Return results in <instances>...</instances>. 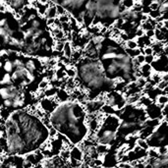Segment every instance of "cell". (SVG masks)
Returning <instances> with one entry per match:
<instances>
[{
    "instance_id": "obj_28",
    "label": "cell",
    "mask_w": 168,
    "mask_h": 168,
    "mask_svg": "<svg viewBox=\"0 0 168 168\" xmlns=\"http://www.w3.org/2000/svg\"><path fill=\"white\" fill-rule=\"evenodd\" d=\"M153 1L152 0H141V4L143 5V7H149L150 4H152Z\"/></svg>"
},
{
    "instance_id": "obj_29",
    "label": "cell",
    "mask_w": 168,
    "mask_h": 168,
    "mask_svg": "<svg viewBox=\"0 0 168 168\" xmlns=\"http://www.w3.org/2000/svg\"><path fill=\"white\" fill-rule=\"evenodd\" d=\"M145 35L149 38H154V30H145Z\"/></svg>"
},
{
    "instance_id": "obj_26",
    "label": "cell",
    "mask_w": 168,
    "mask_h": 168,
    "mask_svg": "<svg viewBox=\"0 0 168 168\" xmlns=\"http://www.w3.org/2000/svg\"><path fill=\"white\" fill-rule=\"evenodd\" d=\"M136 59L141 65H143V64H145V55L141 53V54H140V55H138L136 57Z\"/></svg>"
},
{
    "instance_id": "obj_17",
    "label": "cell",
    "mask_w": 168,
    "mask_h": 168,
    "mask_svg": "<svg viewBox=\"0 0 168 168\" xmlns=\"http://www.w3.org/2000/svg\"><path fill=\"white\" fill-rule=\"evenodd\" d=\"M57 92H58V88H48V90H45V92H44V95L45 97H54V95H57Z\"/></svg>"
},
{
    "instance_id": "obj_37",
    "label": "cell",
    "mask_w": 168,
    "mask_h": 168,
    "mask_svg": "<svg viewBox=\"0 0 168 168\" xmlns=\"http://www.w3.org/2000/svg\"><path fill=\"white\" fill-rule=\"evenodd\" d=\"M0 163H1V159H0Z\"/></svg>"
},
{
    "instance_id": "obj_11",
    "label": "cell",
    "mask_w": 168,
    "mask_h": 168,
    "mask_svg": "<svg viewBox=\"0 0 168 168\" xmlns=\"http://www.w3.org/2000/svg\"><path fill=\"white\" fill-rule=\"evenodd\" d=\"M154 102L160 106V107L165 106L166 104H168V95H166L165 92H162V94L157 95L156 98L154 99Z\"/></svg>"
},
{
    "instance_id": "obj_35",
    "label": "cell",
    "mask_w": 168,
    "mask_h": 168,
    "mask_svg": "<svg viewBox=\"0 0 168 168\" xmlns=\"http://www.w3.org/2000/svg\"><path fill=\"white\" fill-rule=\"evenodd\" d=\"M1 138H2V133L0 132V139H1Z\"/></svg>"
},
{
    "instance_id": "obj_3",
    "label": "cell",
    "mask_w": 168,
    "mask_h": 168,
    "mask_svg": "<svg viewBox=\"0 0 168 168\" xmlns=\"http://www.w3.org/2000/svg\"><path fill=\"white\" fill-rule=\"evenodd\" d=\"M75 78L79 90L86 95L87 100H94L116 90V83L108 79L98 59L82 58L76 63Z\"/></svg>"
},
{
    "instance_id": "obj_18",
    "label": "cell",
    "mask_w": 168,
    "mask_h": 168,
    "mask_svg": "<svg viewBox=\"0 0 168 168\" xmlns=\"http://www.w3.org/2000/svg\"><path fill=\"white\" fill-rule=\"evenodd\" d=\"M66 75L67 77L70 79H75L77 76V70L74 67H70V68H66Z\"/></svg>"
},
{
    "instance_id": "obj_9",
    "label": "cell",
    "mask_w": 168,
    "mask_h": 168,
    "mask_svg": "<svg viewBox=\"0 0 168 168\" xmlns=\"http://www.w3.org/2000/svg\"><path fill=\"white\" fill-rule=\"evenodd\" d=\"M58 100H55L53 97H44L43 99L39 101V105L41 108L43 110L45 113L49 114L53 109L56 107V105L58 104Z\"/></svg>"
},
{
    "instance_id": "obj_34",
    "label": "cell",
    "mask_w": 168,
    "mask_h": 168,
    "mask_svg": "<svg viewBox=\"0 0 168 168\" xmlns=\"http://www.w3.org/2000/svg\"><path fill=\"white\" fill-rule=\"evenodd\" d=\"M134 1H135L136 3H141V0H134Z\"/></svg>"
},
{
    "instance_id": "obj_33",
    "label": "cell",
    "mask_w": 168,
    "mask_h": 168,
    "mask_svg": "<svg viewBox=\"0 0 168 168\" xmlns=\"http://www.w3.org/2000/svg\"><path fill=\"white\" fill-rule=\"evenodd\" d=\"M163 25H164V28L168 30V20L167 21H163Z\"/></svg>"
},
{
    "instance_id": "obj_19",
    "label": "cell",
    "mask_w": 168,
    "mask_h": 168,
    "mask_svg": "<svg viewBox=\"0 0 168 168\" xmlns=\"http://www.w3.org/2000/svg\"><path fill=\"white\" fill-rule=\"evenodd\" d=\"M141 28H143L145 30H154V26L152 24H150L148 21L147 22H141Z\"/></svg>"
},
{
    "instance_id": "obj_36",
    "label": "cell",
    "mask_w": 168,
    "mask_h": 168,
    "mask_svg": "<svg viewBox=\"0 0 168 168\" xmlns=\"http://www.w3.org/2000/svg\"><path fill=\"white\" fill-rule=\"evenodd\" d=\"M152 1H156V0H152Z\"/></svg>"
},
{
    "instance_id": "obj_2",
    "label": "cell",
    "mask_w": 168,
    "mask_h": 168,
    "mask_svg": "<svg viewBox=\"0 0 168 168\" xmlns=\"http://www.w3.org/2000/svg\"><path fill=\"white\" fill-rule=\"evenodd\" d=\"M48 125L71 145H81L91 136L88 113L84 103L69 98L61 101L48 114Z\"/></svg>"
},
{
    "instance_id": "obj_16",
    "label": "cell",
    "mask_w": 168,
    "mask_h": 168,
    "mask_svg": "<svg viewBox=\"0 0 168 168\" xmlns=\"http://www.w3.org/2000/svg\"><path fill=\"white\" fill-rule=\"evenodd\" d=\"M120 3L127 9V10H131V9L134 7L135 4H136V2L134 1V0H121Z\"/></svg>"
},
{
    "instance_id": "obj_12",
    "label": "cell",
    "mask_w": 168,
    "mask_h": 168,
    "mask_svg": "<svg viewBox=\"0 0 168 168\" xmlns=\"http://www.w3.org/2000/svg\"><path fill=\"white\" fill-rule=\"evenodd\" d=\"M167 32V30H166ZM154 38L156 39V41H163L165 42L166 38H165V33L162 30H157L154 29Z\"/></svg>"
},
{
    "instance_id": "obj_7",
    "label": "cell",
    "mask_w": 168,
    "mask_h": 168,
    "mask_svg": "<svg viewBox=\"0 0 168 168\" xmlns=\"http://www.w3.org/2000/svg\"><path fill=\"white\" fill-rule=\"evenodd\" d=\"M104 100L106 105L112 107L113 109L116 110V111H120V110H122L128 104L127 98L126 96L124 95L123 92L117 91H113L105 94Z\"/></svg>"
},
{
    "instance_id": "obj_15",
    "label": "cell",
    "mask_w": 168,
    "mask_h": 168,
    "mask_svg": "<svg viewBox=\"0 0 168 168\" xmlns=\"http://www.w3.org/2000/svg\"><path fill=\"white\" fill-rule=\"evenodd\" d=\"M95 149H96V152L98 153V155H100V154L107 153L109 152V147L104 145H96Z\"/></svg>"
},
{
    "instance_id": "obj_23",
    "label": "cell",
    "mask_w": 168,
    "mask_h": 168,
    "mask_svg": "<svg viewBox=\"0 0 168 168\" xmlns=\"http://www.w3.org/2000/svg\"><path fill=\"white\" fill-rule=\"evenodd\" d=\"M162 14H161V12L160 11H150V13L148 14V16L150 17V18H152V19H154V20H156L158 17H160Z\"/></svg>"
},
{
    "instance_id": "obj_25",
    "label": "cell",
    "mask_w": 168,
    "mask_h": 168,
    "mask_svg": "<svg viewBox=\"0 0 168 168\" xmlns=\"http://www.w3.org/2000/svg\"><path fill=\"white\" fill-rule=\"evenodd\" d=\"M154 60H155V56L154 55H145V63L152 65L154 62Z\"/></svg>"
},
{
    "instance_id": "obj_4",
    "label": "cell",
    "mask_w": 168,
    "mask_h": 168,
    "mask_svg": "<svg viewBox=\"0 0 168 168\" xmlns=\"http://www.w3.org/2000/svg\"><path fill=\"white\" fill-rule=\"evenodd\" d=\"M38 103L33 92L15 86L0 87V118L5 120L15 110L30 108Z\"/></svg>"
},
{
    "instance_id": "obj_8",
    "label": "cell",
    "mask_w": 168,
    "mask_h": 168,
    "mask_svg": "<svg viewBox=\"0 0 168 168\" xmlns=\"http://www.w3.org/2000/svg\"><path fill=\"white\" fill-rule=\"evenodd\" d=\"M0 168H24L25 157L19 155H5L0 157Z\"/></svg>"
},
{
    "instance_id": "obj_21",
    "label": "cell",
    "mask_w": 168,
    "mask_h": 168,
    "mask_svg": "<svg viewBox=\"0 0 168 168\" xmlns=\"http://www.w3.org/2000/svg\"><path fill=\"white\" fill-rule=\"evenodd\" d=\"M144 35H145V30L143 28L139 27L135 32V37L136 38H141V37H144Z\"/></svg>"
},
{
    "instance_id": "obj_20",
    "label": "cell",
    "mask_w": 168,
    "mask_h": 168,
    "mask_svg": "<svg viewBox=\"0 0 168 168\" xmlns=\"http://www.w3.org/2000/svg\"><path fill=\"white\" fill-rule=\"evenodd\" d=\"M143 54H145V55H153L154 52H153V49H152V45L144 47L143 48Z\"/></svg>"
},
{
    "instance_id": "obj_27",
    "label": "cell",
    "mask_w": 168,
    "mask_h": 168,
    "mask_svg": "<svg viewBox=\"0 0 168 168\" xmlns=\"http://www.w3.org/2000/svg\"><path fill=\"white\" fill-rule=\"evenodd\" d=\"M116 8H117V11H118V13H119V14H120V15L124 14V13H125V12L127 11V9H126L125 7H124V6L122 5L121 3L119 4V5H118V6H117Z\"/></svg>"
},
{
    "instance_id": "obj_5",
    "label": "cell",
    "mask_w": 168,
    "mask_h": 168,
    "mask_svg": "<svg viewBox=\"0 0 168 168\" xmlns=\"http://www.w3.org/2000/svg\"><path fill=\"white\" fill-rule=\"evenodd\" d=\"M121 125V119L117 114H105L99 128L95 134L90 136L96 145L112 147L118 140V132Z\"/></svg>"
},
{
    "instance_id": "obj_22",
    "label": "cell",
    "mask_w": 168,
    "mask_h": 168,
    "mask_svg": "<svg viewBox=\"0 0 168 168\" xmlns=\"http://www.w3.org/2000/svg\"><path fill=\"white\" fill-rule=\"evenodd\" d=\"M131 10L134 13H141L143 12V5L141 3H136L135 6L133 7Z\"/></svg>"
},
{
    "instance_id": "obj_32",
    "label": "cell",
    "mask_w": 168,
    "mask_h": 168,
    "mask_svg": "<svg viewBox=\"0 0 168 168\" xmlns=\"http://www.w3.org/2000/svg\"><path fill=\"white\" fill-rule=\"evenodd\" d=\"M163 53H164L166 56H168V43H165L164 46H163Z\"/></svg>"
},
{
    "instance_id": "obj_1",
    "label": "cell",
    "mask_w": 168,
    "mask_h": 168,
    "mask_svg": "<svg viewBox=\"0 0 168 168\" xmlns=\"http://www.w3.org/2000/svg\"><path fill=\"white\" fill-rule=\"evenodd\" d=\"M0 139L6 155L26 156L41 150L50 140V126L42 115L30 108L15 110L8 115Z\"/></svg>"
},
{
    "instance_id": "obj_10",
    "label": "cell",
    "mask_w": 168,
    "mask_h": 168,
    "mask_svg": "<svg viewBox=\"0 0 168 168\" xmlns=\"http://www.w3.org/2000/svg\"><path fill=\"white\" fill-rule=\"evenodd\" d=\"M70 158L82 162L84 159V152L83 150L79 148V145H73L72 149L70 150Z\"/></svg>"
},
{
    "instance_id": "obj_31",
    "label": "cell",
    "mask_w": 168,
    "mask_h": 168,
    "mask_svg": "<svg viewBox=\"0 0 168 168\" xmlns=\"http://www.w3.org/2000/svg\"><path fill=\"white\" fill-rule=\"evenodd\" d=\"M24 168H34V165L30 162L25 160V162H24Z\"/></svg>"
},
{
    "instance_id": "obj_14",
    "label": "cell",
    "mask_w": 168,
    "mask_h": 168,
    "mask_svg": "<svg viewBox=\"0 0 168 168\" xmlns=\"http://www.w3.org/2000/svg\"><path fill=\"white\" fill-rule=\"evenodd\" d=\"M124 46L128 48V49H137V48H139V44H138V41H137V39L131 38L125 42V45Z\"/></svg>"
},
{
    "instance_id": "obj_24",
    "label": "cell",
    "mask_w": 168,
    "mask_h": 168,
    "mask_svg": "<svg viewBox=\"0 0 168 168\" xmlns=\"http://www.w3.org/2000/svg\"><path fill=\"white\" fill-rule=\"evenodd\" d=\"M150 10L152 11H158L159 10V8H160V4H159L157 1H153L152 4H150Z\"/></svg>"
},
{
    "instance_id": "obj_13",
    "label": "cell",
    "mask_w": 168,
    "mask_h": 168,
    "mask_svg": "<svg viewBox=\"0 0 168 168\" xmlns=\"http://www.w3.org/2000/svg\"><path fill=\"white\" fill-rule=\"evenodd\" d=\"M63 53H64L65 57H67V58L71 59V56H72V54H73V51H72V47H71V43L69 41H66L64 43Z\"/></svg>"
},
{
    "instance_id": "obj_30",
    "label": "cell",
    "mask_w": 168,
    "mask_h": 168,
    "mask_svg": "<svg viewBox=\"0 0 168 168\" xmlns=\"http://www.w3.org/2000/svg\"><path fill=\"white\" fill-rule=\"evenodd\" d=\"M150 11H152V10H150L149 7H143V12H141V13H143V14H147V15H148L149 13H150Z\"/></svg>"
},
{
    "instance_id": "obj_6",
    "label": "cell",
    "mask_w": 168,
    "mask_h": 168,
    "mask_svg": "<svg viewBox=\"0 0 168 168\" xmlns=\"http://www.w3.org/2000/svg\"><path fill=\"white\" fill-rule=\"evenodd\" d=\"M149 148L158 149L160 148H168V122L163 119L156 129L147 139Z\"/></svg>"
}]
</instances>
